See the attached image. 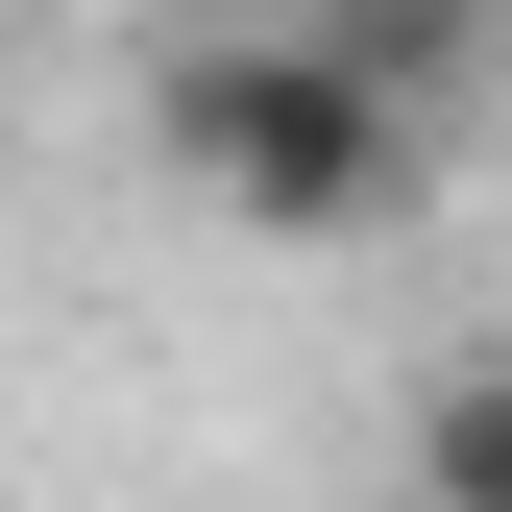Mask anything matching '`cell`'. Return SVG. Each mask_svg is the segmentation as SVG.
<instances>
[{"label":"cell","mask_w":512,"mask_h":512,"mask_svg":"<svg viewBox=\"0 0 512 512\" xmlns=\"http://www.w3.org/2000/svg\"><path fill=\"white\" fill-rule=\"evenodd\" d=\"M147 122H171V171H196L244 244H366V220H415V171H439V122L366 74L317 0L293 25H196L147 74Z\"/></svg>","instance_id":"1"},{"label":"cell","mask_w":512,"mask_h":512,"mask_svg":"<svg viewBox=\"0 0 512 512\" xmlns=\"http://www.w3.org/2000/svg\"><path fill=\"white\" fill-rule=\"evenodd\" d=\"M415 512H512V366H439V415H415Z\"/></svg>","instance_id":"3"},{"label":"cell","mask_w":512,"mask_h":512,"mask_svg":"<svg viewBox=\"0 0 512 512\" xmlns=\"http://www.w3.org/2000/svg\"><path fill=\"white\" fill-rule=\"evenodd\" d=\"M317 25H342V49H366V74H391L415 122H439V98L488 74V0H317Z\"/></svg>","instance_id":"2"},{"label":"cell","mask_w":512,"mask_h":512,"mask_svg":"<svg viewBox=\"0 0 512 512\" xmlns=\"http://www.w3.org/2000/svg\"><path fill=\"white\" fill-rule=\"evenodd\" d=\"M391 512H415V488H391Z\"/></svg>","instance_id":"4"}]
</instances>
